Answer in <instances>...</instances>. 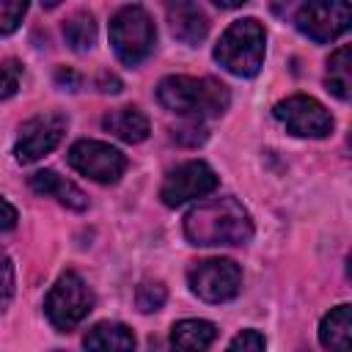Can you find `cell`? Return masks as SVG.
<instances>
[{
	"label": "cell",
	"instance_id": "obj_1",
	"mask_svg": "<svg viewBox=\"0 0 352 352\" xmlns=\"http://www.w3.org/2000/svg\"><path fill=\"white\" fill-rule=\"evenodd\" d=\"M184 236L190 245L214 248V245H245L253 236L250 212L234 198H209L192 206L184 217Z\"/></svg>",
	"mask_w": 352,
	"mask_h": 352
},
{
	"label": "cell",
	"instance_id": "obj_2",
	"mask_svg": "<svg viewBox=\"0 0 352 352\" xmlns=\"http://www.w3.org/2000/svg\"><path fill=\"white\" fill-rule=\"evenodd\" d=\"M157 99L165 110L201 121V118H217L231 104V91L226 82L214 77H187V74H170L160 80Z\"/></svg>",
	"mask_w": 352,
	"mask_h": 352
},
{
	"label": "cell",
	"instance_id": "obj_3",
	"mask_svg": "<svg viewBox=\"0 0 352 352\" xmlns=\"http://www.w3.org/2000/svg\"><path fill=\"white\" fill-rule=\"evenodd\" d=\"M264 50H267L264 25L253 16H245L223 30L214 47V60L236 77H253L264 63Z\"/></svg>",
	"mask_w": 352,
	"mask_h": 352
},
{
	"label": "cell",
	"instance_id": "obj_4",
	"mask_svg": "<svg viewBox=\"0 0 352 352\" xmlns=\"http://www.w3.org/2000/svg\"><path fill=\"white\" fill-rule=\"evenodd\" d=\"M110 44L121 63L138 66L143 63L157 44L154 19L143 6H124L110 19Z\"/></svg>",
	"mask_w": 352,
	"mask_h": 352
},
{
	"label": "cell",
	"instance_id": "obj_5",
	"mask_svg": "<svg viewBox=\"0 0 352 352\" xmlns=\"http://www.w3.org/2000/svg\"><path fill=\"white\" fill-rule=\"evenodd\" d=\"M91 308H94V292L74 270H66L52 283V289L47 292V300H44V314H47L50 324L60 333L74 330L91 314Z\"/></svg>",
	"mask_w": 352,
	"mask_h": 352
},
{
	"label": "cell",
	"instance_id": "obj_6",
	"mask_svg": "<svg viewBox=\"0 0 352 352\" xmlns=\"http://www.w3.org/2000/svg\"><path fill=\"white\" fill-rule=\"evenodd\" d=\"M192 294L206 302H228L242 289V270L231 258H204L187 270Z\"/></svg>",
	"mask_w": 352,
	"mask_h": 352
},
{
	"label": "cell",
	"instance_id": "obj_7",
	"mask_svg": "<svg viewBox=\"0 0 352 352\" xmlns=\"http://www.w3.org/2000/svg\"><path fill=\"white\" fill-rule=\"evenodd\" d=\"M272 116L286 126V132H292L297 138H327L336 126L330 110L319 99L305 96V94L280 99L272 107Z\"/></svg>",
	"mask_w": 352,
	"mask_h": 352
},
{
	"label": "cell",
	"instance_id": "obj_8",
	"mask_svg": "<svg viewBox=\"0 0 352 352\" xmlns=\"http://www.w3.org/2000/svg\"><path fill=\"white\" fill-rule=\"evenodd\" d=\"M66 126H69V118L58 110H47V113H38V116L28 118L19 126V135H16V143H14L16 162L30 165V162L41 160L44 154H50L63 140Z\"/></svg>",
	"mask_w": 352,
	"mask_h": 352
},
{
	"label": "cell",
	"instance_id": "obj_9",
	"mask_svg": "<svg viewBox=\"0 0 352 352\" xmlns=\"http://www.w3.org/2000/svg\"><path fill=\"white\" fill-rule=\"evenodd\" d=\"M69 165L91 182L116 184L126 170V157L102 140H77L69 148Z\"/></svg>",
	"mask_w": 352,
	"mask_h": 352
},
{
	"label": "cell",
	"instance_id": "obj_10",
	"mask_svg": "<svg viewBox=\"0 0 352 352\" xmlns=\"http://www.w3.org/2000/svg\"><path fill=\"white\" fill-rule=\"evenodd\" d=\"M214 187H217V173L206 162L190 160L165 176V182L160 187V198L165 206H182L187 201L209 195Z\"/></svg>",
	"mask_w": 352,
	"mask_h": 352
},
{
	"label": "cell",
	"instance_id": "obj_11",
	"mask_svg": "<svg viewBox=\"0 0 352 352\" xmlns=\"http://www.w3.org/2000/svg\"><path fill=\"white\" fill-rule=\"evenodd\" d=\"M294 25L316 44H327L349 30L352 8L346 3H305L294 14Z\"/></svg>",
	"mask_w": 352,
	"mask_h": 352
},
{
	"label": "cell",
	"instance_id": "obj_12",
	"mask_svg": "<svg viewBox=\"0 0 352 352\" xmlns=\"http://www.w3.org/2000/svg\"><path fill=\"white\" fill-rule=\"evenodd\" d=\"M28 184H30L33 192L50 195V198H55L58 204H63V206H69V209H74V212H82V209L88 206L85 192H82L74 182H69L66 176H60L58 170H50V168L36 170V173L28 179Z\"/></svg>",
	"mask_w": 352,
	"mask_h": 352
},
{
	"label": "cell",
	"instance_id": "obj_13",
	"mask_svg": "<svg viewBox=\"0 0 352 352\" xmlns=\"http://www.w3.org/2000/svg\"><path fill=\"white\" fill-rule=\"evenodd\" d=\"M168 22H170V33L190 47L204 41L209 30V19L204 8L195 3H168Z\"/></svg>",
	"mask_w": 352,
	"mask_h": 352
},
{
	"label": "cell",
	"instance_id": "obj_14",
	"mask_svg": "<svg viewBox=\"0 0 352 352\" xmlns=\"http://www.w3.org/2000/svg\"><path fill=\"white\" fill-rule=\"evenodd\" d=\"M135 333L121 322H96L85 338V352H135Z\"/></svg>",
	"mask_w": 352,
	"mask_h": 352
},
{
	"label": "cell",
	"instance_id": "obj_15",
	"mask_svg": "<svg viewBox=\"0 0 352 352\" xmlns=\"http://www.w3.org/2000/svg\"><path fill=\"white\" fill-rule=\"evenodd\" d=\"M217 327L206 319H182L170 327V352H209Z\"/></svg>",
	"mask_w": 352,
	"mask_h": 352
},
{
	"label": "cell",
	"instance_id": "obj_16",
	"mask_svg": "<svg viewBox=\"0 0 352 352\" xmlns=\"http://www.w3.org/2000/svg\"><path fill=\"white\" fill-rule=\"evenodd\" d=\"M319 341L330 352H352V305L341 302L324 314L319 324Z\"/></svg>",
	"mask_w": 352,
	"mask_h": 352
},
{
	"label": "cell",
	"instance_id": "obj_17",
	"mask_svg": "<svg viewBox=\"0 0 352 352\" xmlns=\"http://www.w3.org/2000/svg\"><path fill=\"white\" fill-rule=\"evenodd\" d=\"M102 126L110 132V135H116L118 140H124V143H140V140H146L148 138V132H151V126H148V118L138 110V107H116V110H110L104 118H102Z\"/></svg>",
	"mask_w": 352,
	"mask_h": 352
},
{
	"label": "cell",
	"instance_id": "obj_18",
	"mask_svg": "<svg viewBox=\"0 0 352 352\" xmlns=\"http://www.w3.org/2000/svg\"><path fill=\"white\" fill-rule=\"evenodd\" d=\"M327 91L338 96L341 102L352 99V47L341 44L330 58H327V74H324Z\"/></svg>",
	"mask_w": 352,
	"mask_h": 352
},
{
	"label": "cell",
	"instance_id": "obj_19",
	"mask_svg": "<svg viewBox=\"0 0 352 352\" xmlns=\"http://www.w3.org/2000/svg\"><path fill=\"white\" fill-rule=\"evenodd\" d=\"M63 38L74 52H85L96 41V22L91 11H74L63 22Z\"/></svg>",
	"mask_w": 352,
	"mask_h": 352
},
{
	"label": "cell",
	"instance_id": "obj_20",
	"mask_svg": "<svg viewBox=\"0 0 352 352\" xmlns=\"http://www.w3.org/2000/svg\"><path fill=\"white\" fill-rule=\"evenodd\" d=\"M165 297H168V292L160 280H143L135 292V305L143 314H151V311H160L165 305Z\"/></svg>",
	"mask_w": 352,
	"mask_h": 352
},
{
	"label": "cell",
	"instance_id": "obj_21",
	"mask_svg": "<svg viewBox=\"0 0 352 352\" xmlns=\"http://www.w3.org/2000/svg\"><path fill=\"white\" fill-rule=\"evenodd\" d=\"M25 14H28L25 0H0V36L14 33Z\"/></svg>",
	"mask_w": 352,
	"mask_h": 352
},
{
	"label": "cell",
	"instance_id": "obj_22",
	"mask_svg": "<svg viewBox=\"0 0 352 352\" xmlns=\"http://www.w3.org/2000/svg\"><path fill=\"white\" fill-rule=\"evenodd\" d=\"M19 77H22V66L16 60H0V102L16 94Z\"/></svg>",
	"mask_w": 352,
	"mask_h": 352
},
{
	"label": "cell",
	"instance_id": "obj_23",
	"mask_svg": "<svg viewBox=\"0 0 352 352\" xmlns=\"http://www.w3.org/2000/svg\"><path fill=\"white\" fill-rule=\"evenodd\" d=\"M264 349H267V341L258 330H242L231 338L226 352H264Z\"/></svg>",
	"mask_w": 352,
	"mask_h": 352
},
{
	"label": "cell",
	"instance_id": "obj_24",
	"mask_svg": "<svg viewBox=\"0 0 352 352\" xmlns=\"http://www.w3.org/2000/svg\"><path fill=\"white\" fill-rule=\"evenodd\" d=\"M14 297V264L6 253H0V314L8 308Z\"/></svg>",
	"mask_w": 352,
	"mask_h": 352
},
{
	"label": "cell",
	"instance_id": "obj_25",
	"mask_svg": "<svg viewBox=\"0 0 352 352\" xmlns=\"http://www.w3.org/2000/svg\"><path fill=\"white\" fill-rule=\"evenodd\" d=\"M179 143H190V146H198V143H204L206 140V129L204 126H198V124H192V126H184V129H176V135H173Z\"/></svg>",
	"mask_w": 352,
	"mask_h": 352
},
{
	"label": "cell",
	"instance_id": "obj_26",
	"mask_svg": "<svg viewBox=\"0 0 352 352\" xmlns=\"http://www.w3.org/2000/svg\"><path fill=\"white\" fill-rule=\"evenodd\" d=\"M16 226V209L0 195V234H6V231H11Z\"/></svg>",
	"mask_w": 352,
	"mask_h": 352
},
{
	"label": "cell",
	"instance_id": "obj_27",
	"mask_svg": "<svg viewBox=\"0 0 352 352\" xmlns=\"http://www.w3.org/2000/svg\"><path fill=\"white\" fill-rule=\"evenodd\" d=\"M102 91H110V94L121 91V80L113 77V74H102Z\"/></svg>",
	"mask_w": 352,
	"mask_h": 352
},
{
	"label": "cell",
	"instance_id": "obj_28",
	"mask_svg": "<svg viewBox=\"0 0 352 352\" xmlns=\"http://www.w3.org/2000/svg\"><path fill=\"white\" fill-rule=\"evenodd\" d=\"M214 6H220V8H239V6H245V0H214Z\"/></svg>",
	"mask_w": 352,
	"mask_h": 352
},
{
	"label": "cell",
	"instance_id": "obj_29",
	"mask_svg": "<svg viewBox=\"0 0 352 352\" xmlns=\"http://www.w3.org/2000/svg\"><path fill=\"white\" fill-rule=\"evenodd\" d=\"M55 352H63V349H55Z\"/></svg>",
	"mask_w": 352,
	"mask_h": 352
}]
</instances>
